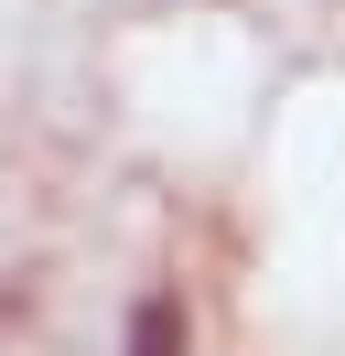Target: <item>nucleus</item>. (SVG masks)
Wrapping results in <instances>:
<instances>
[{
	"instance_id": "nucleus-1",
	"label": "nucleus",
	"mask_w": 345,
	"mask_h": 356,
	"mask_svg": "<svg viewBox=\"0 0 345 356\" xmlns=\"http://www.w3.org/2000/svg\"><path fill=\"white\" fill-rule=\"evenodd\" d=\"M129 356H172V302H151V313H141V346H129Z\"/></svg>"
}]
</instances>
